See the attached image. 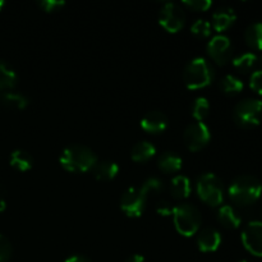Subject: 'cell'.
<instances>
[{"instance_id":"6da1fadb","label":"cell","mask_w":262,"mask_h":262,"mask_svg":"<svg viewBox=\"0 0 262 262\" xmlns=\"http://www.w3.org/2000/svg\"><path fill=\"white\" fill-rule=\"evenodd\" d=\"M60 165L71 173H84L94 168L97 156L90 147L83 145H71L61 152Z\"/></svg>"},{"instance_id":"7a4b0ae2","label":"cell","mask_w":262,"mask_h":262,"mask_svg":"<svg viewBox=\"0 0 262 262\" xmlns=\"http://www.w3.org/2000/svg\"><path fill=\"white\" fill-rule=\"evenodd\" d=\"M230 200L237 205L247 206L257 201L262 194V183L256 177L239 176L230 183L228 189Z\"/></svg>"},{"instance_id":"3957f363","label":"cell","mask_w":262,"mask_h":262,"mask_svg":"<svg viewBox=\"0 0 262 262\" xmlns=\"http://www.w3.org/2000/svg\"><path fill=\"white\" fill-rule=\"evenodd\" d=\"M214 79V68L205 58H194L183 71L184 84L189 90H200L209 86Z\"/></svg>"},{"instance_id":"277c9868","label":"cell","mask_w":262,"mask_h":262,"mask_svg":"<svg viewBox=\"0 0 262 262\" xmlns=\"http://www.w3.org/2000/svg\"><path fill=\"white\" fill-rule=\"evenodd\" d=\"M173 220L179 234L192 237L197 234L201 227V212L194 205L182 202L174 206Z\"/></svg>"},{"instance_id":"5b68a950","label":"cell","mask_w":262,"mask_h":262,"mask_svg":"<svg viewBox=\"0 0 262 262\" xmlns=\"http://www.w3.org/2000/svg\"><path fill=\"white\" fill-rule=\"evenodd\" d=\"M196 191L200 200L210 206H219L224 201V187L216 174L204 173L197 178Z\"/></svg>"},{"instance_id":"8992f818","label":"cell","mask_w":262,"mask_h":262,"mask_svg":"<svg viewBox=\"0 0 262 262\" xmlns=\"http://www.w3.org/2000/svg\"><path fill=\"white\" fill-rule=\"evenodd\" d=\"M262 118V99H245L234 107V120L243 128L260 124Z\"/></svg>"},{"instance_id":"52a82bcc","label":"cell","mask_w":262,"mask_h":262,"mask_svg":"<svg viewBox=\"0 0 262 262\" xmlns=\"http://www.w3.org/2000/svg\"><path fill=\"white\" fill-rule=\"evenodd\" d=\"M148 194L143 191L142 187H132L123 193L120 199V209L127 216L140 217L146 207Z\"/></svg>"},{"instance_id":"ba28073f","label":"cell","mask_w":262,"mask_h":262,"mask_svg":"<svg viewBox=\"0 0 262 262\" xmlns=\"http://www.w3.org/2000/svg\"><path fill=\"white\" fill-rule=\"evenodd\" d=\"M159 23L168 32L177 33L183 28L184 23H186V14L181 5L173 2H168L161 7L160 12H159Z\"/></svg>"},{"instance_id":"9c48e42d","label":"cell","mask_w":262,"mask_h":262,"mask_svg":"<svg viewBox=\"0 0 262 262\" xmlns=\"http://www.w3.org/2000/svg\"><path fill=\"white\" fill-rule=\"evenodd\" d=\"M210 138H211L210 128L204 122L191 123L187 125L183 133L184 145L189 151H193V152L206 147L207 143L210 142Z\"/></svg>"},{"instance_id":"30bf717a","label":"cell","mask_w":262,"mask_h":262,"mask_svg":"<svg viewBox=\"0 0 262 262\" xmlns=\"http://www.w3.org/2000/svg\"><path fill=\"white\" fill-rule=\"evenodd\" d=\"M207 53L219 66H224L232 58L233 46L230 38L224 35H216L207 43Z\"/></svg>"},{"instance_id":"8fae6325","label":"cell","mask_w":262,"mask_h":262,"mask_svg":"<svg viewBox=\"0 0 262 262\" xmlns=\"http://www.w3.org/2000/svg\"><path fill=\"white\" fill-rule=\"evenodd\" d=\"M242 243L253 256L262 257V222H250L242 232Z\"/></svg>"},{"instance_id":"7c38bea8","label":"cell","mask_w":262,"mask_h":262,"mask_svg":"<svg viewBox=\"0 0 262 262\" xmlns=\"http://www.w3.org/2000/svg\"><path fill=\"white\" fill-rule=\"evenodd\" d=\"M222 235L215 228L206 227L197 232V246L202 252H214L220 247Z\"/></svg>"},{"instance_id":"4fadbf2b","label":"cell","mask_w":262,"mask_h":262,"mask_svg":"<svg viewBox=\"0 0 262 262\" xmlns=\"http://www.w3.org/2000/svg\"><path fill=\"white\" fill-rule=\"evenodd\" d=\"M141 127L148 133H161L168 128V118L160 110H152L141 119Z\"/></svg>"},{"instance_id":"5bb4252c","label":"cell","mask_w":262,"mask_h":262,"mask_svg":"<svg viewBox=\"0 0 262 262\" xmlns=\"http://www.w3.org/2000/svg\"><path fill=\"white\" fill-rule=\"evenodd\" d=\"M237 19V14H235L234 8L232 7H220L212 14V27L217 31V32H223V31L228 30L233 23Z\"/></svg>"},{"instance_id":"9a60e30c","label":"cell","mask_w":262,"mask_h":262,"mask_svg":"<svg viewBox=\"0 0 262 262\" xmlns=\"http://www.w3.org/2000/svg\"><path fill=\"white\" fill-rule=\"evenodd\" d=\"M91 170L97 181H112L119 173V166L112 160H97Z\"/></svg>"},{"instance_id":"2e32d148","label":"cell","mask_w":262,"mask_h":262,"mask_svg":"<svg viewBox=\"0 0 262 262\" xmlns=\"http://www.w3.org/2000/svg\"><path fill=\"white\" fill-rule=\"evenodd\" d=\"M183 165V160L181 156L171 151L163 152L158 159V166L161 171L166 174L178 173Z\"/></svg>"},{"instance_id":"e0dca14e","label":"cell","mask_w":262,"mask_h":262,"mask_svg":"<svg viewBox=\"0 0 262 262\" xmlns=\"http://www.w3.org/2000/svg\"><path fill=\"white\" fill-rule=\"evenodd\" d=\"M217 220L227 229H237L242 223L239 215L229 205H224V206L220 207L219 212H217Z\"/></svg>"},{"instance_id":"ac0fdd59","label":"cell","mask_w":262,"mask_h":262,"mask_svg":"<svg viewBox=\"0 0 262 262\" xmlns=\"http://www.w3.org/2000/svg\"><path fill=\"white\" fill-rule=\"evenodd\" d=\"M156 154V147L148 141L137 142L130 150V158L137 163H145Z\"/></svg>"},{"instance_id":"d6986e66","label":"cell","mask_w":262,"mask_h":262,"mask_svg":"<svg viewBox=\"0 0 262 262\" xmlns=\"http://www.w3.org/2000/svg\"><path fill=\"white\" fill-rule=\"evenodd\" d=\"M170 192L174 199H187L191 194V182L186 176H176L170 182Z\"/></svg>"},{"instance_id":"ffe728a7","label":"cell","mask_w":262,"mask_h":262,"mask_svg":"<svg viewBox=\"0 0 262 262\" xmlns=\"http://www.w3.org/2000/svg\"><path fill=\"white\" fill-rule=\"evenodd\" d=\"M0 104L10 109L22 110L28 105V99L19 92L4 91L0 92Z\"/></svg>"},{"instance_id":"44dd1931","label":"cell","mask_w":262,"mask_h":262,"mask_svg":"<svg viewBox=\"0 0 262 262\" xmlns=\"http://www.w3.org/2000/svg\"><path fill=\"white\" fill-rule=\"evenodd\" d=\"M245 40L250 48L262 50V22L251 23L245 31Z\"/></svg>"},{"instance_id":"7402d4cb","label":"cell","mask_w":262,"mask_h":262,"mask_svg":"<svg viewBox=\"0 0 262 262\" xmlns=\"http://www.w3.org/2000/svg\"><path fill=\"white\" fill-rule=\"evenodd\" d=\"M17 79L14 69L4 60H0V91L4 92L13 89L17 84Z\"/></svg>"},{"instance_id":"603a6c76","label":"cell","mask_w":262,"mask_h":262,"mask_svg":"<svg viewBox=\"0 0 262 262\" xmlns=\"http://www.w3.org/2000/svg\"><path fill=\"white\" fill-rule=\"evenodd\" d=\"M10 165L19 171H27L32 168L33 159L27 151L15 150L10 155Z\"/></svg>"},{"instance_id":"cb8c5ba5","label":"cell","mask_w":262,"mask_h":262,"mask_svg":"<svg viewBox=\"0 0 262 262\" xmlns=\"http://www.w3.org/2000/svg\"><path fill=\"white\" fill-rule=\"evenodd\" d=\"M219 87L224 94L234 95L239 94L243 87H245V84H243L242 79H239L238 77L233 76V74H227V76L220 79Z\"/></svg>"},{"instance_id":"d4e9b609","label":"cell","mask_w":262,"mask_h":262,"mask_svg":"<svg viewBox=\"0 0 262 262\" xmlns=\"http://www.w3.org/2000/svg\"><path fill=\"white\" fill-rule=\"evenodd\" d=\"M192 117L196 119V122H204L205 118L209 115L210 104L206 97H197L192 105Z\"/></svg>"},{"instance_id":"484cf974","label":"cell","mask_w":262,"mask_h":262,"mask_svg":"<svg viewBox=\"0 0 262 262\" xmlns=\"http://www.w3.org/2000/svg\"><path fill=\"white\" fill-rule=\"evenodd\" d=\"M257 61V56L253 53H243L233 59V66L241 72H248L253 68V66Z\"/></svg>"},{"instance_id":"4316f807","label":"cell","mask_w":262,"mask_h":262,"mask_svg":"<svg viewBox=\"0 0 262 262\" xmlns=\"http://www.w3.org/2000/svg\"><path fill=\"white\" fill-rule=\"evenodd\" d=\"M191 32L197 37H207L211 33V23L207 22L206 19L194 20L193 25L191 26Z\"/></svg>"},{"instance_id":"83f0119b","label":"cell","mask_w":262,"mask_h":262,"mask_svg":"<svg viewBox=\"0 0 262 262\" xmlns=\"http://www.w3.org/2000/svg\"><path fill=\"white\" fill-rule=\"evenodd\" d=\"M141 187H142L143 191H145L147 194L150 193V192H155V193H158V192H161L164 189V183L161 179L156 178V177H151V178L146 179Z\"/></svg>"},{"instance_id":"f1b7e54d","label":"cell","mask_w":262,"mask_h":262,"mask_svg":"<svg viewBox=\"0 0 262 262\" xmlns=\"http://www.w3.org/2000/svg\"><path fill=\"white\" fill-rule=\"evenodd\" d=\"M13 248L9 239L0 234V262H8L12 257Z\"/></svg>"},{"instance_id":"f546056e","label":"cell","mask_w":262,"mask_h":262,"mask_svg":"<svg viewBox=\"0 0 262 262\" xmlns=\"http://www.w3.org/2000/svg\"><path fill=\"white\" fill-rule=\"evenodd\" d=\"M66 5V2L63 0H41L38 2V7L43 10V12L48 13H53V12H58L60 10L61 8Z\"/></svg>"},{"instance_id":"4dcf8cb0","label":"cell","mask_w":262,"mask_h":262,"mask_svg":"<svg viewBox=\"0 0 262 262\" xmlns=\"http://www.w3.org/2000/svg\"><path fill=\"white\" fill-rule=\"evenodd\" d=\"M183 4L194 12H205L211 7L212 2L211 0H186Z\"/></svg>"},{"instance_id":"1f68e13d","label":"cell","mask_w":262,"mask_h":262,"mask_svg":"<svg viewBox=\"0 0 262 262\" xmlns=\"http://www.w3.org/2000/svg\"><path fill=\"white\" fill-rule=\"evenodd\" d=\"M250 87L258 95H262V69H257L251 74Z\"/></svg>"},{"instance_id":"d6a6232c","label":"cell","mask_w":262,"mask_h":262,"mask_svg":"<svg viewBox=\"0 0 262 262\" xmlns=\"http://www.w3.org/2000/svg\"><path fill=\"white\" fill-rule=\"evenodd\" d=\"M156 212L161 216H173L174 212V206L166 200H160V201L156 204Z\"/></svg>"},{"instance_id":"836d02e7","label":"cell","mask_w":262,"mask_h":262,"mask_svg":"<svg viewBox=\"0 0 262 262\" xmlns=\"http://www.w3.org/2000/svg\"><path fill=\"white\" fill-rule=\"evenodd\" d=\"M66 262H92V261L83 255H73L71 256V257L67 258Z\"/></svg>"},{"instance_id":"e575fe53","label":"cell","mask_w":262,"mask_h":262,"mask_svg":"<svg viewBox=\"0 0 262 262\" xmlns=\"http://www.w3.org/2000/svg\"><path fill=\"white\" fill-rule=\"evenodd\" d=\"M125 262H145V258L141 255H133L130 256V257H128Z\"/></svg>"},{"instance_id":"d590c367","label":"cell","mask_w":262,"mask_h":262,"mask_svg":"<svg viewBox=\"0 0 262 262\" xmlns=\"http://www.w3.org/2000/svg\"><path fill=\"white\" fill-rule=\"evenodd\" d=\"M4 210H5V201L0 197V212L4 211Z\"/></svg>"},{"instance_id":"8d00e7d4","label":"cell","mask_w":262,"mask_h":262,"mask_svg":"<svg viewBox=\"0 0 262 262\" xmlns=\"http://www.w3.org/2000/svg\"><path fill=\"white\" fill-rule=\"evenodd\" d=\"M3 7H4V2H3V0H0V9H2Z\"/></svg>"},{"instance_id":"74e56055","label":"cell","mask_w":262,"mask_h":262,"mask_svg":"<svg viewBox=\"0 0 262 262\" xmlns=\"http://www.w3.org/2000/svg\"><path fill=\"white\" fill-rule=\"evenodd\" d=\"M239 262H248V261H246V260H242V261H239Z\"/></svg>"}]
</instances>
